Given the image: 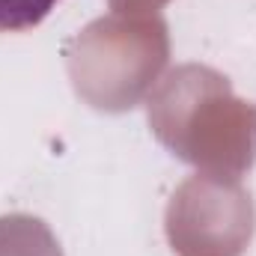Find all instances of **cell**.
<instances>
[{"instance_id": "obj_1", "label": "cell", "mask_w": 256, "mask_h": 256, "mask_svg": "<svg viewBox=\"0 0 256 256\" xmlns=\"http://www.w3.org/2000/svg\"><path fill=\"white\" fill-rule=\"evenodd\" d=\"M60 0H0V33H27L39 27Z\"/></svg>"}]
</instances>
